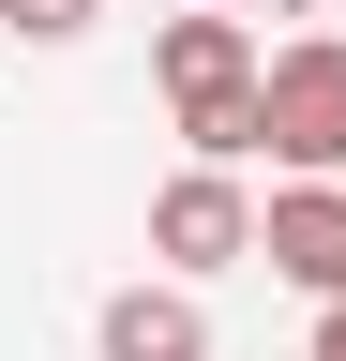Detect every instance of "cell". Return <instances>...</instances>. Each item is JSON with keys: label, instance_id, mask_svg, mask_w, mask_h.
<instances>
[{"label": "cell", "instance_id": "6", "mask_svg": "<svg viewBox=\"0 0 346 361\" xmlns=\"http://www.w3.org/2000/svg\"><path fill=\"white\" fill-rule=\"evenodd\" d=\"M91 16H106V0H0V30H16V45H75Z\"/></svg>", "mask_w": 346, "mask_h": 361}, {"label": "cell", "instance_id": "5", "mask_svg": "<svg viewBox=\"0 0 346 361\" xmlns=\"http://www.w3.org/2000/svg\"><path fill=\"white\" fill-rule=\"evenodd\" d=\"M91 346H106V361H211V301H196V286H121V301L91 316Z\"/></svg>", "mask_w": 346, "mask_h": 361}, {"label": "cell", "instance_id": "3", "mask_svg": "<svg viewBox=\"0 0 346 361\" xmlns=\"http://www.w3.org/2000/svg\"><path fill=\"white\" fill-rule=\"evenodd\" d=\"M151 256H166V286H211V271H241V256H256V196H241L226 166H181V180L151 196Z\"/></svg>", "mask_w": 346, "mask_h": 361}, {"label": "cell", "instance_id": "4", "mask_svg": "<svg viewBox=\"0 0 346 361\" xmlns=\"http://www.w3.org/2000/svg\"><path fill=\"white\" fill-rule=\"evenodd\" d=\"M256 256L286 271L301 301H346V180H271V211H256Z\"/></svg>", "mask_w": 346, "mask_h": 361}, {"label": "cell", "instance_id": "2", "mask_svg": "<svg viewBox=\"0 0 346 361\" xmlns=\"http://www.w3.org/2000/svg\"><path fill=\"white\" fill-rule=\"evenodd\" d=\"M256 151L286 180H346V30L271 45V75H256Z\"/></svg>", "mask_w": 346, "mask_h": 361}, {"label": "cell", "instance_id": "8", "mask_svg": "<svg viewBox=\"0 0 346 361\" xmlns=\"http://www.w3.org/2000/svg\"><path fill=\"white\" fill-rule=\"evenodd\" d=\"M196 16H301V0H196Z\"/></svg>", "mask_w": 346, "mask_h": 361}, {"label": "cell", "instance_id": "1", "mask_svg": "<svg viewBox=\"0 0 346 361\" xmlns=\"http://www.w3.org/2000/svg\"><path fill=\"white\" fill-rule=\"evenodd\" d=\"M151 75H166V106H181V151L241 180V166H256V75H271L256 30H241V16H166V30H151Z\"/></svg>", "mask_w": 346, "mask_h": 361}, {"label": "cell", "instance_id": "7", "mask_svg": "<svg viewBox=\"0 0 346 361\" xmlns=\"http://www.w3.org/2000/svg\"><path fill=\"white\" fill-rule=\"evenodd\" d=\"M301 361H346V301H331V316H316V346H301Z\"/></svg>", "mask_w": 346, "mask_h": 361}]
</instances>
